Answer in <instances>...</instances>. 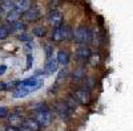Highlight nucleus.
<instances>
[{"label":"nucleus","instance_id":"18","mask_svg":"<svg viewBox=\"0 0 133 131\" xmlns=\"http://www.w3.org/2000/svg\"><path fill=\"white\" fill-rule=\"evenodd\" d=\"M28 94H29V91L27 89H24V87H21L20 85L14 90V98H24Z\"/></svg>","mask_w":133,"mask_h":131},{"label":"nucleus","instance_id":"26","mask_svg":"<svg viewBox=\"0 0 133 131\" xmlns=\"http://www.w3.org/2000/svg\"><path fill=\"white\" fill-rule=\"evenodd\" d=\"M45 57H47V60H51V58H53L52 57V54H53V52H52V47L51 45H45Z\"/></svg>","mask_w":133,"mask_h":131},{"label":"nucleus","instance_id":"27","mask_svg":"<svg viewBox=\"0 0 133 131\" xmlns=\"http://www.w3.org/2000/svg\"><path fill=\"white\" fill-rule=\"evenodd\" d=\"M19 40H20V41H23L24 44H27V42L31 41V37H29V35H27L25 32H24V33H21V35L19 36Z\"/></svg>","mask_w":133,"mask_h":131},{"label":"nucleus","instance_id":"7","mask_svg":"<svg viewBox=\"0 0 133 131\" xmlns=\"http://www.w3.org/2000/svg\"><path fill=\"white\" fill-rule=\"evenodd\" d=\"M40 17V9L36 5H32L27 12L23 13V20L27 23H32V21H36Z\"/></svg>","mask_w":133,"mask_h":131},{"label":"nucleus","instance_id":"13","mask_svg":"<svg viewBox=\"0 0 133 131\" xmlns=\"http://www.w3.org/2000/svg\"><path fill=\"white\" fill-rule=\"evenodd\" d=\"M23 126H25L31 131H40L41 130V126L39 125V122L35 118H25L24 122H23Z\"/></svg>","mask_w":133,"mask_h":131},{"label":"nucleus","instance_id":"5","mask_svg":"<svg viewBox=\"0 0 133 131\" xmlns=\"http://www.w3.org/2000/svg\"><path fill=\"white\" fill-rule=\"evenodd\" d=\"M71 95L75 98L76 102L79 103V105H84V106H87V105H89V103H91V93L88 91L87 89H84V87L76 89Z\"/></svg>","mask_w":133,"mask_h":131},{"label":"nucleus","instance_id":"14","mask_svg":"<svg viewBox=\"0 0 133 131\" xmlns=\"http://www.w3.org/2000/svg\"><path fill=\"white\" fill-rule=\"evenodd\" d=\"M84 77H85V68L84 66H79L72 73V81L73 82H80L84 80Z\"/></svg>","mask_w":133,"mask_h":131},{"label":"nucleus","instance_id":"15","mask_svg":"<svg viewBox=\"0 0 133 131\" xmlns=\"http://www.w3.org/2000/svg\"><path fill=\"white\" fill-rule=\"evenodd\" d=\"M25 28H27V25L24 21H16L14 24H8V29L11 32H21V33H24Z\"/></svg>","mask_w":133,"mask_h":131},{"label":"nucleus","instance_id":"29","mask_svg":"<svg viewBox=\"0 0 133 131\" xmlns=\"http://www.w3.org/2000/svg\"><path fill=\"white\" fill-rule=\"evenodd\" d=\"M8 117V109L4 106H0V118H5Z\"/></svg>","mask_w":133,"mask_h":131},{"label":"nucleus","instance_id":"28","mask_svg":"<svg viewBox=\"0 0 133 131\" xmlns=\"http://www.w3.org/2000/svg\"><path fill=\"white\" fill-rule=\"evenodd\" d=\"M32 64H33V57H32V54H27V70L32 68Z\"/></svg>","mask_w":133,"mask_h":131},{"label":"nucleus","instance_id":"4","mask_svg":"<svg viewBox=\"0 0 133 131\" xmlns=\"http://www.w3.org/2000/svg\"><path fill=\"white\" fill-rule=\"evenodd\" d=\"M53 107H55V111L59 114V117L63 119V121H69V119H71L73 110L65 103V101H63V102H56Z\"/></svg>","mask_w":133,"mask_h":131},{"label":"nucleus","instance_id":"1","mask_svg":"<svg viewBox=\"0 0 133 131\" xmlns=\"http://www.w3.org/2000/svg\"><path fill=\"white\" fill-rule=\"evenodd\" d=\"M33 118L41 127H48L52 123V113L45 103H36L33 106Z\"/></svg>","mask_w":133,"mask_h":131},{"label":"nucleus","instance_id":"16","mask_svg":"<svg viewBox=\"0 0 133 131\" xmlns=\"http://www.w3.org/2000/svg\"><path fill=\"white\" fill-rule=\"evenodd\" d=\"M57 61H59V64H61V65H66L69 62V53H68V50H65V49H60L59 52H57Z\"/></svg>","mask_w":133,"mask_h":131},{"label":"nucleus","instance_id":"9","mask_svg":"<svg viewBox=\"0 0 133 131\" xmlns=\"http://www.w3.org/2000/svg\"><path fill=\"white\" fill-rule=\"evenodd\" d=\"M91 56H92L91 49L88 47H85V45L79 47L77 50H76V57H77V60H80V61H88Z\"/></svg>","mask_w":133,"mask_h":131},{"label":"nucleus","instance_id":"35","mask_svg":"<svg viewBox=\"0 0 133 131\" xmlns=\"http://www.w3.org/2000/svg\"><path fill=\"white\" fill-rule=\"evenodd\" d=\"M0 16H2V13H0Z\"/></svg>","mask_w":133,"mask_h":131},{"label":"nucleus","instance_id":"34","mask_svg":"<svg viewBox=\"0 0 133 131\" xmlns=\"http://www.w3.org/2000/svg\"><path fill=\"white\" fill-rule=\"evenodd\" d=\"M2 2H3V0H0V3H2Z\"/></svg>","mask_w":133,"mask_h":131},{"label":"nucleus","instance_id":"23","mask_svg":"<svg viewBox=\"0 0 133 131\" xmlns=\"http://www.w3.org/2000/svg\"><path fill=\"white\" fill-rule=\"evenodd\" d=\"M65 103L68 105V106L72 109V110H76V109H77V105H79V103L76 102V99H75V98H73L72 95H69L68 98H66V99H65Z\"/></svg>","mask_w":133,"mask_h":131},{"label":"nucleus","instance_id":"30","mask_svg":"<svg viewBox=\"0 0 133 131\" xmlns=\"http://www.w3.org/2000/svg\"><path fill=\"white\" fill-rule=\"evenodd\" d=\"M24 49L28 52V54H29V52H32V49H33V44H32V41H29V42L24 44Z\"/></svg>","mask_w":133,"mask_h":131},{"label":"nucleus","instance_id":"3","mask_svg":"<svg viewBox=\"0 0 133 131\" xmlns=\"http://www.w3.org/2000/svg\"><path fill=\"white\" fill-rule=\"evenodd\" d=\"M72 33L73 30L68 27V25H61L53 29V33H52V40L55 42H61L65 40H72Z\"/></svg>","mask_w":133,"mask_h":131},{"label":"nucleus","instance_id":"31","mask_svg":"<svg viewBox=\"0 0 133 131\" xmlns=\"http://www.w3.org/2000/svg\"><path fill=\"white\" fill-rule=\"evenodd\" d=\"M5 131H20V130H19V127H12V126H8V127L5 128Z\"/></svg>","mask_w":133,"mask_h":131},{"label":"nucleus","instance_id":"33","mask_svg":"<svg viewBox=\"0 0 133 131\" xmlns=\"http://www.w3.org/2000/svg\"><path fill=\"white\" fill-rule=\"evenodd\" d=\"M19 130H20V131H31L29 128H27V127H25V126H23V125H21V126L19 127Z\"/></svg>","mask_w":133,"mask_h":131},{"label":"nucleus","instance_id":"17","mask_svg":"<svg viewBox=\"0 0 133 131\" xmlns=\"http://www.w3.org/2000/svg\"><path fill=\"white\" fill-rule=\"evenodd\" d=\"M0 9H2V12L8 15L9 12H12L15 9V3L12 2H8V0H3L2 3H0Z\"/></svg>","mask_w":133,"mask_h":131},{"label":"nucleus","instance_id":"8","mask_svg":"<svg viewBox=\"0 0 133 131\" xmlns=\"http://www.w3.org/2000/svg\"><path fill=\"white\" fill-rule=\"evenodd\" d=\"M48 23L53 27V28H57V27H61L63 25V15L61 12H59V11L53 9L52 12L48 15Z\"/></svg>","mask_w":133,"mask_h":131},{"label":"nucleus","instance_id":"22","mask_svg":"<svg viewBox=\"0 0 133 131\" xmlns=\"http://www.w3.org/2000/svg\"><path fill=\"white\" fill-rule=\"evenodd\" d=\"M8 35H9V29H8V27H5V25H3L2 23H0V40L7 38Z\"/></svg>","mask_w":133,"mask_h":131},{"label":"nucleus","instance_id":"6","mask_svg":"<svg viewBox=\"0 0 133 131\" xmlns=\"http://www.w3.org/2000/svg\"><path fill=\"white\" fill-rule=\"evenodd\" d=\"M19 85L21 87H24V89H27L31 93V91H36L37 89H40L41 85H43V81L39 80L37 77H31V78H27L24 81H21Z\"/></svg>","mask_w":133,"mask_h":131},{"label":"nucleus","instance_id":"25","mask_svg":"<svg viewBox=\"0 0 133 131\" xmlns=\"http://www.w3.org/2000/svg\"><path fill=\"white\" fill-rule=\"evenodd\" d=\"M47 33V30L44 27H36V28H33V35L37 36V37H43V36H45Z\"/></svg>","mask_w":133,"mask_h":131},{"label":"nucleus","instance_id":"12","mask_svg":"<svg viewBox=\"0 0 133 131\" xmlns=\"http://www.w3.org/2000/svg\"><path fill=\"white\" fill-rule=\"evenodd\" d=\"M24 119L21 118L20 114L17 113H12L11 115H8V125L12 126V127H20L21 125H23Z\"/></svg>","mask_w":133,"mask_h":131},{"label":"nucleus","instance_id":"24","mask_svg":"<svg viewBox=\"0 0 133 131\" xmlns=\"http://www.w3.org/2000/svg\"><path fill=\"white\" fill-rule=\"evenodd\" d=\"M66 77H68V72L64 70V69H63V70H60V73H59V75H57V78H56V85L59 86V85H60V83H61Z\"/></svg>","mask_w":133,"mask_h":131},{"label":"nucleus","instance_id":"32","mask_svg":"<svg viewBox=\"0 0 133 131\" xmlns=\"http://www.w3.org/2000/svg\"><path fill=\"white\" fill-rule=\"evenodd\" d=\"M5 70H7V66L5 65H2V66H0V74H4Z\"/></svg>","mask_w":133,"mask_h":131},{"label":"nucleus","instance_id":"20","mask_svg":"<svg viewBox=\"0 0 133 131\" xmlns=\"http://www.w3.org/2000/svg\"><path fill=\"white\" fill-rule=\"evenodd\" d=\"M19 16H20V13L17 12L16 9H14L12 12H9V13L7 15V23H8V24H14V23H16V21H19V20H17Z\"/></svg>","mask_w":133,"mask_h":131},{"label":"nucleus","instance_id":"10","mask_svg":"<svg viewBox=\"0 0 133 131\" xmlns=\"http://www.w3.org/2000/svg\"><path fill=\"white\" fill-rule=\"evenodd\" d=\"M29 8H31V0H16L15 9L17 11L21 16H23V13L27 12Z\"/></svg>","mask_w":133,"mask_h":131},{"label":"nucleus","instance_id":"19","mask_svg":"<svg viewBox=\"0 0 133 131\" xmlns=\"http://www.w3.org/2000/svg\"><path fill=\"white\" fill-rule=\"evenodd\" d=\"M95 86H96V78H93V77H85L84 89H87L88 91H91Z\"/></svg>","mask_w":133,"mask_h":131},{"label":"nucleus","instance_id":"21","mask_svg":"<svg viewBox=\"0 0 133 131\" xmlns=\"http://www.w3.org/2000/svg\"><path fill=\"white\" fill-rule=\"evenodd\" d=\"M88 62H89V65H92V66L98 65L100 62H101V56H100V53H92V56L89 57Z\"/></svg>","mask_w":133,"mask_h":131},{"label":"nucleus","instance_id":"11","mask_svg":"<svg viewBox=\"0 0 133 131\" xmlns=\"http://www.w3.org/2000/svg\"><path fill=\"white\" fill-rule=\"evenodd\" d=\"M57 68H59L57 58H51V60H47L45 66H44V72H45L47 74H53L57 70Z\"/></svg>","mask_w":133,"mask_h":131},{"label":"nucleus","instance_id":"2","mask_svg":"<svg viewBox=\"0 0 133 131\" xmlns=\"http://www.w3.org/2000/svg\"><path fill=\"white\" fill-rule=\"evenodd\" d=\"M93 40V32L88 28V27H79L73 29V33H72V41L76 44H88V42H92Z\"/></svg>","mask_w":133,"mask_h":131}]
</instances>
